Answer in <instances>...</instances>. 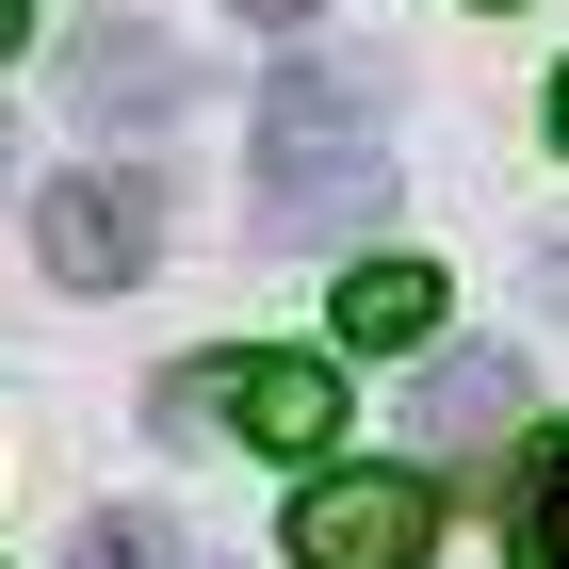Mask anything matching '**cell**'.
<instances>
[{
  "instance_id": "1",
  "label": "cell",
  "mask_w": 569,
  "mask_h": 569,
  "mask_svg": "<svg viewBox=\"0 0 569 569\" xmlns=\"http://www.w3.org/2000/svg\"><path fill=\"white\" fill-rule=\"evenodd\" d=\"M375 196H391L375 66L293 49V66L261 82V196H244V228H261V244H342V228H375Z\"/></svg>"
},
{
  "instance_id": "2",
  "label": "cell",
  "mask_w": 569,
  "mask_h": 569,
  "mask_svg": "<svg viewBox=\"0 0 569 569\" xmlns=\"http://www.w3.org/2000/svg\"><path fill=\"white\" fill-rule=\"evenodd\" d=\"M439 553V488L423 472H326L293 488V569H423Z\"/></svg>"
},
{
  "instance_id": "3",
  "label": "cell",
  "mask_w": 569,
  "mask_h": 569,
  "mask_svg": "<svg viewBox=\"0 0 569 569\" xmlns=\"http://www.w3.org/2000/svg\"><path fill=\"white\" fill-rule=\"evenodd\" d=\"M33 228H49V277H66V293H131V277L163 261V196L114 179V163H98V179H49Z\"/></svg>"
},
{
  "instance_id": "4",
  "label": "cell",
  "mask_w": 569,
  "mask_h": 569,
  "mask_svg": "<svg viewBox=\"0 0 569 569\" xmlns=\"http://www.w3.org/2000/svg\"><path fill=\"white\" fill-rule=\"evenodd\" d=\"M179 98H196V66H179L147 17H98V33L66 49V114H82L98 147H114V131H179Z\"/></svg>"
},
{
  "instance_id": "5",
  "label": "cell",
  "mask_w": 569,
  "mask_h": 569,
  "mask_svg": "<svg viewBox=\"0 0 569 569\" xmlns=\"http://www.w3.org/2000/svg\"><path fill=\"white\" fill-rule=\"evenodd\" d=\"M179 407H228L261 456H309V439H342V375H326V358H228V375H196Z\"/></svg>"
},
{
  "instance_id": "6",
  "label": "cell",
  "mask_w": 569,
  "mask_h": 569,
  "mask_svg": "<svg viewBox=\"0 0 569 569\" xmlns=\"http://www.w3.org/2000/svg\"><path fill=\"white\" fill-rule=\"evenodd\" d=\"M521 423V358L505 342H439L423 391H407V439H505Z\"/></svg>"
},
{
  "instance_id": "7",
  "label": "cell",
  "mask_w": 569,
  "mask_h": 569,
  "mask_svg": "<svg viewBox=\"0 0 569 569\" xmlns=\"http://www.w3.org/2000/svg\"><path fill=\"white\" fill-rule=\"evenodd\" d=\"M439 309H456V293H439L423 261H358L342 277V342L358 358H439Z\"/></svg>"
},
{
  "instance_id": "8",
  "label": "cell",
  "mask_w": 569,
  "mask_h": 569,
  "mask_svg": "<svg viewBox=\"0 0 569 569\" xmlns=\"http://www.w3.org/2000/svg\"><path fill=\"white\" fill-rule=\"evenodd\" d=\"M505 553L521 569H569V423L521 456V488H505Z\"/></svg>"
},
{
  "instance_id": "9",
  "label": "cell",
  "mask_w": 569,
  "mask_h": 569,
  "mask_svg": "<svg viewBox=\"0 0 569 569\" xmlns=\"http://www.w3.org/2000/svg\"><path fill=\"white\" fill-rule=\"evenodd\" d=\"M66 569H179V521L163 505H98V521L66 537Z\"/></svg>"
},
{
  "instance_id": "10",
  "label": "cell",
  "mask_w": 569,
  "mask_h": 569,
  "mask_svg": "<svg viewBox=\"0 0 569 569\" xmlns=\"http://www.w3.org/2000/svg\"><path fill=\"white\" fill-rule=\"evenodd\" d=\"M228 17H261V33H293V17H309V0H228Z\"/></svg>"
},
{
  "instance_id": "11",
  "label": "cell",
  "mask_w": 569,
  "mask_h": 569,
  "mask_svg": "<svg viewBox=\"0 0 569 569\" xmlns=\"http://www.w3.org/2000/svg\"><path fill=\"white\" fill-rule=\"evenodd\" d=\"M17 17H33V0H0V49H17Z\"/></svg>"
},
{
  "instance_id": "12",
  "label": "cell",
  "mask_w": 569,
  "mask_h": 569,
  "mask_svg": "<svg viewBox=\"0 0 569 569\" xmlns=\"http://www.w3.org/2000/svg\"><path fill=\"white\" fill-rule=\"evenodd\" d=\"M553 147H569V82H553Z\"/></svg>"
},
{
  "instance_id": "13",
  "label": "cell",
  "mask_w": 569,
  "mask_h": 569,
  "mask_svg": "<svg viewBox=\"0 0 569 569\" xmlns=\"http://www.w3.org/2000/svg\"><path fill=\"white\" fill-rule=\"evenodd\" d=\"M0 179H17V147H0Z\"/></svg>"
}]
</instances>
